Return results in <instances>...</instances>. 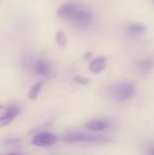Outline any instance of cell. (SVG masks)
Returning <instances> with one entry per match:
<instances>
[{"label":"cell","instance_id":"cell-9","mask_svg":"<svg viewBox=\"0 0 154 155\" xmlns=\"http://www.w3.org/2000/svg\"><path fill=\"white\" fill-rule=\"evenodd\" d=\"M110 123L107 120L104 119H96V120H92L88 123H86L85 126L87 129L92 130V131H103L109 128Z\"/></svg>","mask_w":154,"mask_h":155},{"label":"cell","instance_id":"cell-3","mask_svg":"<svg viewBox=\"0 0 154 155\" xmlns=\"http://www.w3.org/2000/svg\"><path fill=\"white\" fill-rule=\"evenodd\" d=\"M67 143H111V139L108 137L98 136V135H92L86 134H80V133H71L67 134L64 138Z\"/></svg>","mask_w":154,"mask_h":155},{"label":"cell","instance_id":"cell-13","mask_svg":"<svg viewBox=\"0 0 154 155\" xmlns=\"http://www.w3.org/2000/svg\"><path fill=\"white\" fill-rule=\"evenodd\" d=\"M74 81L79 84H82V85H86L89 84V79L86 78V77H84V76H81V75H76L74 78Z\"/></svg>","mask_w":154,"mask_h":155},{"label":"cell","instance_id":"cell-11","mask_svg":"<svg viewBox=\"0 0 154 155\" xmlns=\"http://www.w3.org/2000/svg\"><path fill=\"white\" fill-rule=\"evenodd\" d=\"M43 87V82H38L36 84H34L29 90L28 92V97L32 100L37 98V96L40 94V91Z\"/></svg>","mask_w":154,"mask_h":155},{"label":"cell","instance_id":"cell-12","mask_svg":"<svg viewBox=\"0 0 154 155\" xmlns=\"http://www.w3.org/2000/svg\"><path fill=\"white\" fill-rule=\"evenodd\" d=\"M55 40H56V43L58 44V45L64 47L66 45V43H67V38H66V35L62 32V31H59L56 33V35H55Z\"/></svg>","mask_w":154,"mask_h":155},{"label":"cell","instance_id":"cell-6","mask_svg":"<svg viewBox=\"0 0 154 155\" xmlns=\"http://www.w3.org/2000/svg\"><path fill=\"white\" fill-rule=\"evenodd\" d=\"M146 31V26L141 23H131L125 27L126 34L131 37H139Z\"/></svg>","mask_w":154,"mask_h":155},{"label":"cell","instance_id":"cell-15","mask_svg":"<svg viewBox=\"0 0 154 155\" xmlns=\"http://www.w3.org/2000/svg\"><path fill=\"white\" fill-rule=\"evenodd\" d=\"M5 155H19L17 153H8V154H5Z\"/></svg>","mask_w":154,"mask_h":155},{"label":"cell","instance_id":"cell-2","mask_svg":"<svg viewBox=\"0 0 154 155\" xmlns=\"http://www.w3.org/2000/svg\"><path fill=\"white\" fill-rule=\"evenodd\" d=\"M110 96L118 103L130 101L136 94V84L128 80L121 81L111 85L109 88Z\"/></svg>","mask_w":154,"mask_h":155},{"label":"cell","instance_id":"cell-4","mask_svg":"<svg viewBox=\"0 0 154 155\" xmlns=\"http://www.w3.org/2000/svg\"><path fill=\"white\" fill-rule=\"evenodd\" d=\"M56 141H57V137L54 134L44 132L36 134L34 137L32 143L38 147H46L54 144Z\"/></svg>","mask_w":154,"mask_h":155},{"label":"cell","instance_id":"cell-10","mask_svg":"<svg viewBox=\"0 0 154 155\" xmlns=\"http://www.w3.org/2000/svg\"><path fill=\"white\" fill-rule=\"evenodd\" d=\"M34 71L40 75H46L50 72V64H49V63L46 60L42 59V58H39L35 62V64L34 65Z\"/></svg>","mask_w":154,"mask_h":155},{"label":"cell","instance_id":"cell-5","mask_svg":"<svg viewBox=\"0 0 154 155\" xmlns=\"http://www.w3.org/2000/svg\"><path fill=\"white\" fill-rule=\"evenodd\" d=\"M18 114H19V108L17 106L15 105L10 106L5 111V113L0 117V127H4L10 124L14 121V119L17 116Z\"/></svg>","mask_w":154,"mask_h":155},{"label":"cell","instance_id":"cell-14","mask_svg":"<svg viewBox=\"0 0 154 155\" xmlns=\"http://www.w3.org/2000/svg\"><path fill=\"white\" fill-rule=\"evenodd\" d=\"M146 155H154V145L151 146V147L147 150Z\"/></svg>","mask_w":154,"mask_h":155},{"label":"cell","instance_id":"cell-8","mask_svg":"<svg viewBox=\"0 0 154 155\" xmlns=\"http://www.w3.org/2000/svg\"><path fill=\"white\" fill-rule=\"evenodd\" d=\"M154 68V59L150 58V57H146V58H143L141 60H139V62L137 63V69L139 70V72L141 74H147L149 73H151Z\"/></svg>","mask_w":154,"mask_h":155},{"label":"cell","instance_id":"cell-1","mask_svg":"<svg viewBox=\"0 0 154 155\" xmlns=\"http://www.w3.org/2000/svg\"><path fill=\"white\" fill-rule=\"evenodd\" d=\"M57 15L80 29L88 28L93 22L91 10L79 2H68L62 5L57 11Z\"/></svg>","mask_w":154,"mask_h":155},{"label":"cell","instance_id":"cell-7","mask_svg":"<svg viewBox=\"0 0 154 155\" xmlns=\"http://www.w3.org/2000/svg\"><path fill=\"white\" fill-rule=\"evenodd\" d=\"M107 65V57L104 55H101L96 57L92 61L89 65V70L93 73H101L103 72Z\"/></svg>","mask_w":154,"mask_h":155},{"label":"cell","instance_id":"cell-16","mask_svg":"<svg viewBox=\"0 0 154 155\" xmlns=\"http://www.w3.org/2000/svg\"><path fill=\"white\" fill-rule=\"evenodd\" d=\"M2 107H3V106H2V105H1V104H0V109H1V108H2Z\"/></svg>","mask_w":154,"mask_h":155}]
</instances>
